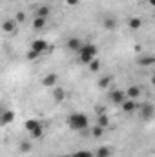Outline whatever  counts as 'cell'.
Segmentation results:
<instances>
[{"label":"cell","instance_id":"obj_1","mask_svg":"<svg viewBox=\"0 0 155 157\" xmlns=\"http://www.w3.org/2000/svg\"><path fill=\"white\" fill-rule=\"evenodd\" d=\"M68 126L71 130H75V132H82V130L88 128V117L84 113H80V112H75V113H71L68 117Z\"/></svg>","mask_w":155,"mask_h":157},{"label":"cell","instance_id":"obj_2","mask_svg":"<svg viewBox=\"0 0 155 157\" xmlns=\"http://www.w3.org/2000/svg\"><path fill=\"white\" fill-rule=\"evenodd\" d=\"M97 53H99V49H97L95 44H84V48H82L80 53H78V59H80L82 64H91V62L95 60Z\"/></svg>","mask_w":155,"mask_h":157},{"label":"cell","instance_id":"obj_3","mask_svg":"<svg viewBox=\"0 0 155 157\" xmlns=\"http://www.w3.org/2000/svg\"><path fill=\"white\" fill-rule=\"evenodd\" d=\"M155 115V106L153 104H142L141 106V117L144 119V121H150V119H153Z\"/></svg>","mask_w":155,"mask_h":157},{"label":"cell","instance_id":"obj_4","mask_svg":"<svg viewBox=\"0 0 155 157\" xmlns=\"http://www.w3.org/2000/svg\"><path fill=\"white\" fill-rule=\"evenodd\" d=\"M66 46H68V49H70V51L80 53V49L84 48V42H82L80 39H77V37H73V39H70V40H68V44H66Z\"/></svg>","mask_w":155,"mask_h":157},{"label":"cell","instance_id":"obj_5","mask_svg":"<svg viewBox=\"0 0 155 157\" xmlns=\"http://www.w3.org/2000/svg\"><path fill=\"white\" fill-rule=\"evenodd\" d=\"M31 49L42 55V53H44V51L47 49V42H46L44 39H35L33 42H31Z\"/></svg>","mask_w":155,"mask_h":157},{"label":"cell","instance_id":"obj_6","mask_svg":"<svg viewBox=\"0 0 155 157\" xmlns=\"http://www.w3.org/2000/svg\"><path fill=\"white\" fill-rule=\"evenodd\" d=\"M15 121V112L13 110H4L2 112V115H0V124L2 126H7L9 122H13Z\"/></svg>","mask_w":155,"mask_h":157},{"label":"cell","instance_id":"obj_7","mask_svg":"<svg viewBox=\"0 0 155 157\" xmlns=\"http://www.w3.org/2000/svg\"><path fill=\"white\" fill-rule=\"evenodd\" d=\"M120 106H122V112H124V113H133V112L139 108V106H137V102H135L133 99H128V101H124Z\"/></svg>","mask_w":155,"mask_h":157},{"label":"cell","instance_id":"obj_8","mask_svg":"<svg viewBox=\"0 0 155 157\" xmlns=\"http://www.w3.org/2000/svg\"><path fill=\"white\" fill-rule=\"evenodd\" d=\"M57 73H47L46 77L42 78V86H46V88H55L57 86Z\"/></svg>","mask_w":155,"mask_h":157},{"label":"cell","instance_id":"obj_9","mask_svg":"<svg viewBox=\"0 0 155 157\" xmlns=\"http://www.w3.org/2000/svg\"><path fill=\"white\" fill-rule=\"evenodd\" d=\"M2 29L6 31V33H15L17 31V20L13 18H7V20H4V24H2Z\"/></svg>","mask_w":155,"mask_h":157},{"label":"cell","instance_id":"obj_10","mask_svg":"<svg viewBox=\"0 0 155 157\" xmlns=\"http://www.w3.org/2000/svg\"><path fill=\"white\" fill-rule=\"evenodd\" d=\"M126 101V91H122V90H115L113 93H112V102H115V104H122Z\"/></svg>","mask_w":155,"mask_h":157},{"label":"cell","instance_id":"obj_11","mask_svg":"<svg viewBox=\"0 0 155 157\" xmlns=\"http://www.w3.org/2000/svg\"><path fill=\"white\" fill-rule=\"evenodd\" d=\"M39 126H42V122H40L39 119H28V121H26V124H24V128H26L29 133H31L33 130H37Z\"/></svg>","mask_w":155,"mask_h":157},{"label":"cell","instance_id":"obj_12","mask_svg":"<svg viewBox=\"0 0 155 157\" xmlns=\"http://www.w3.org/2000/svg\"><path fill=\"white\" fill-rule=\"evenodd\" d=\"M139 95H141V88H139V86H130V88L126 90V97H128V99H133V101H135Z\"/></svg>","mask_w":155,"mask_h":157},{"label":"cell","instance_id":"obj_13","mask_svg":"<svg viewBox=\"0 0 155 157\" xmlns=\"http://www.w3.org/2000/svg\"><path fill=\"white\" fill-rule=\"evenodd\" d=\"M53 99H55L57 102H62V101L66 99V91H64L62 88H57V86H55V88H53Z\"/></svg>","mask_w":155,"mask_h":157},{"label":"cell","instance_id":"obj_14","mask_svg":"<svg viewBox=\"0 0 155 157\" xmlns=\"http://www.w3.org/2000/svg\"><path fill=\"white\" fill-rule=\"evenodd\" d=\"M102 26H104L106 29H110V31H112V29H115V28H117V20H115V18H112V17H108V18H104V20H102Z\"/></svg>","mask_w":155,"mask_h":157},{"label":"cell","instance_id":"obj_15","mask_svg":"<svg viewBox=\"0 0 155 157\" xmlns=\"http://www.w3.org/2000/svg\"><path fill=\"white\" fill-rule=\"evenodd\" d=\"M128 26H130L131 29H139V28L142 26V20H141L139 17H131V18L128 20Z\"/></svg>","mask_w":155,"mask_h":157},{"label":"cell","instance_id":"obj_16","mask_svg":"<svg viewBox=\"0 0 155 157\" xmlns=\"http://www.w3.org/2000/svg\"><path fill=\"white\" fill-rule=\"evenodd\" d=\"M97 124L102 126V128H108V126H110V117H108L106 113H100V115L97 117Z\"/></svg>","mask_w":155,"mask_h":157},{"label":"cell","instance_id":"obj_17","mask_svg":"<svg viewBox=\"0 0 155 157\" xmlns=\"http://www.w3.org/2000/svg\"><path fill=\"white\" fill-rule=\"evenodd\" d=\"M44 26H46V18H42V17H35V20H33V29H44Z\"/></svg>","mask_w":155,"mask_h":157},{"label":"cell","instance_id":"obj_18","mask_svg":"<svg viewBox=\"0 0 155 157\" xmlns=\"http://www.w3.org/2000/svg\"><path fill=\"white\" fill-rule=\"evenodd\" d=\"M110 82H112V75H104L102 78H99V88H102V90H106L108 86H110Z\"/></svg>","mask_w":155,"mask_h":157},{"label":"cell","instance_id":"obj_19","mask_svg":"<svg viewBox=\"0 0 155 157\" xmlns=\"http://www.w3.org/2000/svg\"><path fill=\"white\" fill-rule=\"evenodd\" d=\"M110 154H112V150H110L108 146H100V148L95 152V155L97 157H110Z\"/></svg>","mask_w":155,"mask_h":157},{"label":"cell","instance_id":"obj_20","mask_svg":"<svg viewBox=\"0 0 155 157\" xmlns=\"http://www.w3.org/2000/svg\"><path fill=\"white\" fill-rule=\"evenodd\" d=\"M47 15H49V7H47V6H40L39 9H37V17L47 18Z\"/></svg>","mask_w":155,"mask_h":157},{"label":"cell","instance_id":"obj_21","mask_svg":"<svg viewBox=\"0 0 155 157\" xmlns=\"http://www.w3.org/2000/svg\"><path fill=\"white\" fill-rule=\"evenodd\" d=\"M18 150H20V154H28V152H31V143H29V141H22Z\"/></svg>","mask_w":155,"mask_h":157},{"label":"cell","instance_id":"obj_22","mask_svg":"<svg viewBox=\"0 0 155 157\" xmlns=\"http://www.w3.org/2000/svg\"><path fill=\"white\" fill-rule=\"evenodd\" d=\"M29 135H31V139H42V135H44V126H39V128L33 130Z\"/></svg>","mask_w":155,"mask_h":157},{"label":"cell","instance_id":"obj_23","mask_svg":"<svg viewBox=\"0 0 155 157\" xmlns=\"http://www.w3.org/2000/svg\"><path fill=\"white\" fill-rule=\"evenodd\" d=\"M102 133H104V128H102V126H99V124L91 130V135H93V137H102Z\"/></svg>","mask_w":155,"mask_h":157},{"label":"cell","instance_id":"obj_24","mask_svg":"<svg viewBox=\"0 0 155 157\" xmlns=\"http://www.w3.org/2000/svg\"><path fill=\"white\" fill-rule=\"evenodd\" d=\"M88 66H89V71H93V73H97V71L100 70V62H99L97 59H95V60H93L91 64H88Z\"/></svg>","mask_w":155,"mask_h":157},{"label":"cell","instance_id":"obj_25","mask_svg":"<svg viewBox=\"0 0 155 157\" xmlns=\"http://www.w3.org/2000/svg\"><path fill=\"white\" fill-rule=\"evenodd\" d=\"M91 155H93V154L88 152V150H78V152H75L71 157H91Z\"/></svg>","mask_w":155,"mask_h":157},{"label":"cell","instance_id":"obj_26","mask_svg":"<svg viewBox=\"0 0 155 157\" xmlns=\"http://www.w3.org/2000/svg\"><path fill=\"white\" fill-rule=\"evenodd\" d=\"M26 57H28V60H37V59L40 57V53H37V51H33V49H29Z\"/></svg>","mask_w":155,"mask_h":157},{"label":"cell","instance_id":"obj_27","mask_svg":"<svg viewBox=\"0 0 155 157\" xmlns=\"http://www.w3.org/2000/svg\"><path fill=\"white\" fill-rule=\"evenodd\" d=\"M15 20H17V22H24V20H26V13H24V11H18V13L15 15Z\"/></svg>","mask_w":155,"mask_h":157},{"label":"cell","instance_id":"obj_28","mask_svg":"<svg viewBox=\"0 0 155 157\" xmlns=\"http://www.w3.org/2000/svg\"><path fill=\"white\" fill-rule=\"evenodd\" d=\"M68 6H78V0H66Z\"/></svg>","mask_w":155,"mask_h":157},{"label":"cell","instance_id":"obj_29","mask_svg":"<svg viewBox=\"0 0 155 157\" xmlns=\"http://www.w3.org/2000/svg\"><path fill=\"white\" fill-rule=\"evenodd\" d=\"M148 4H150V6H153V7H155V0H148Z\"/></svg>","mask_w":155,"mask_h":157},{"label":"cell","instance_id":"obj_30","mask_svg":"<svg viewBox=\"0 0 155 157\" xmlns=\"http://www.w3.org/2000/svg\"><path fill=\"white\" fill-rule=\"evenodd\" d=\"M152 84H153V86H155V75H153V77H152Z\"/></svg>","mask_w":155,"mask_h":157},{"label":"cell","instance_id":"obj_31","mask_svg":"<svg viewBox=\"0 0 155 157\" xmlns=\"http://www.w3.org/2000/svg\"><path fill=\"white\" fill-rule=\"evenodd\" d=\"M68 157H71V155H68Z\"/></svg>","mask_w":155,"mask_h":157}]
</instances>
